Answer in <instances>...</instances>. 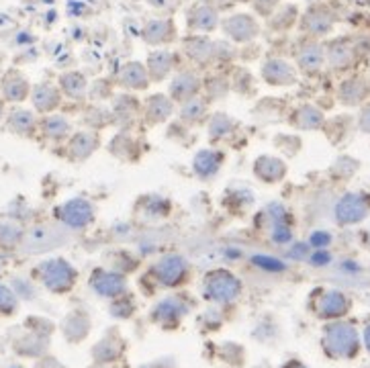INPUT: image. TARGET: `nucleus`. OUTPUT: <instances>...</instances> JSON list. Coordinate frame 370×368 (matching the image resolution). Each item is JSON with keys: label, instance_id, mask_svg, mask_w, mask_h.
<instances>
[{"label": "nucleus", "instance_id": "nucleus-1", "mask_svg": "<svg viewBox=\"0 0 370 368\" xmlns=\"http://www.w3.org/2000/svg\"><path fill=\"white\" fill-rule=\"evenodd\" d=\"M244 285L240 280V276H235L227 268H215L209 270L202 278L201 292L202 299L215 305H227L233 303L242 297Z\"/></svg>", "mask_w": 370, "mask_h": 368}, {"label": "nucleus", "instance_id": "nucleus-2", "mask_svg": "<svg viewBox=\"0 0 370 368\" xmlns=\"http://www.w3.org/2000/svg\"><path fill=\"white\" fill-rule=\"evenodd\" d=\"M37 280L53 295L70 292L78 282V270L66 258H49L35 268Z\"/></svg>", "mask_w": 370, "mask_h": 368}, {"label": "nucleus", "instance_id": "nucleus-3", "mask_svg": "<svg viewBox=\"0 0 370 368\" xmlns=\"http://www.w3.org/2000/svg\"><path fill=\"white\" fill-rule=\"evenodd\" d=\"M148 276L160 289H178L190 278V262L183 254H164L150 266Z\"/></svg>", "mask_w": 370, "mask_h": 368}, {"label": "nucleus", "instance_id": "nucleus-4", "mask_svg": "<svg viewBox=\"0 0 370 368\" xmlns=\"http://www.w3.org/2000/svg\"><path fill=\"white\" fill-rule=\"evenodd\" d=\"M68 242V230L60 223H37L23 233L21 250L27 254H46Z\"/></svg>", "mask_w": 370, "mask_h": 368}, {"label": "nucleus", "instance_id": "nucleus-5", "mask_svg": "<svg viewBox=\"0 0 370 368\" xmlns=\"http://www.w3.org/2000/svg\"><path fill=\"white\" fill-rule=\"evenodd\" d=\"M53 215H56V221L68 231H82L94 223L96 209L88 199L74 197V199L63 200L62 205H58Z\"/></svg>", "mask_w": 370, "mask_h": 368}, {"label": "nucleus", "instance_id": "nucleus-6", "mask_svg": "<svg viewBox=\"0 0 370 368\" xmlns=\"http://www.w3.org/2000/svg\"><path fill=\"white\" fill-rule=\"evenodd\" d=\"M221 31L232 44H252L260 37V23L250 13H232L230 16L221 19Z\"/></svg>", "mask_w": 370, "mask_h": 368}, {"label": "nucleus", "instance_id": "nucleus-7", "mask_svg": "<svg viewBox=\"0 0 370 368\" xmlns=\"http://www.w3.org/2000/svg\"><path fill=\"white\" fill-rule=\"evenodd\" d=\"M202 94V76L195 70H180L176 72L168 86V96L174 105H185L188 101Z\"/></svg>", "mask_w": 370, "mask_h": 368}, {"label": "nucleus", "instance_id": "nucleus-8", "mask_svg": "<svg viewBox=\"0 0 370 368\" xmlns=\"http://www.w3.org/2000/svg\"><path fill=\"white\" fill-rule=\"evenodd\" d=\"M186 313H188V305H186L185 297H180V295H170V297H164L162 301H158V303L152 307L150 317H152V322L158 323L160 327L174 329L178 323L185 320Z\"/></svg>", "mask_w": 370, "mask_h": 368}, {"label": "nucleus", "instance_id": "nucleus-9", "mask_svg": "<svg viewBox=\"0 0 370 368\" xmlns=\"http://www.w3.org/2000/svg\"><path fill=\"white\" fill-rule=\"evenodd\" d=\"M91 289L103 299H119L127 292V276L105 266L94 268L91 275Z\"/></svg>", "mask_w": 370, "mask_h": 368}, {"label": "nucleus", "instance_id": "nucleus-10", "mask_svg": "<svg viewBox=\"0 0 370 368\" xmlns=\"http://www.w3.org/2000/svg\"><path fill=\"white\" fill-rule=\"evenodd\" d=\"M215 51L217 41H213L209 35L190 33L183 39V53L199 68H209L211 63H215Z\"/></svg>", "mask_w": 370, "mask_h": 368}, {"label": "nucleus", "instance_id": "nucleus-11", "mask_svg": "<svg viewBox=\"0 0 370 368\" xmlns=\"http://www.w3.org/2000/svg\"><path fill=\"white\" fill-rule=\"evenodd\" d=\"M219 25H221L219 11L209 2H199L190 6L186 13V29L195 35H209L219 29Z\"/></svg>", "mask_w": 370, "mask_h": 368}, {"label": "nucleus", "instance_id": "nucleus-12", "mask_svg": "<svg viewBox=\"0 0 370 368\" xmlns=\"http://www.w3.org/2000/svg\"><path fill=\"white\" fill-rule=\"evenodd\" d=\"M176 111V105L174 101L170 98L166 92H155V94H150L143 105H141V119L145 121L148 127H158L162 123H166L172 119Z\"/></svg>", "mask_w": 370, "mask_h": 368}, {"label": "nucleus", "instance_id": "nucleus-13", "mask_svg": "<svg viewBox=\"0 0 370 368\" xmlns=\"http://www.w3.org/2000/svg\"><path fill=\"white\" fill-rule=\"evenodd\" d=\"M325 346L334 356H352L358 348V336H356L354 327L346 325V323H336L332 327H327L325 332Z\"/></svg>", "mask_w": 370, "mask_h": 368}, {"label": "nucleus", "instance_id": "nucleus-14", "mask_svg": "<svg viewBox=\"0 0 370 368\" xmlns=\"http://www.w3.org/2000/svg\"><path fill=\"white\" fill-rule=\"evenodd\" d=\"M141 39L152 47H166L178 39V27L172 19H150L141 27Z\"/></svg>", "mask_w": 370, "mask_h": 368}, {"label": "nucleus", "instance_id": "nucleus-15", "mask_svg": "<svg viewBox=\"0 0 370 368\" xmlns=\"http://www.w3.org/2000/svg\"><path fill=\"white\" fill-rule=\"evenodd\" d=\"M103 139L98 131H91V129H82L72 133L68 139V158L72 162H86L88 158H93L94 153L98 152Z\"/></svg>", "mask_w": 370, "mask_h": 368}, {"label": "nucleus", "instance_id": "nucleus-16", "mask_svg": "<svg viewBox=\"0 0 370 368\" xmlns=\"http://www.w3.org/2000/svg\"><path fill=\"white\" fill-rule=\"evenodd\" d=\"M117 84H119L123 91L129 92L148 91L150 84H152V80H150L145 63H141V61L138 60L125 61L123 66L119 68V72H117Z\"/></svg>", "mask_w": 370, "mask_h": 368}, {"label": "nucleus", "instance_id": "nucleus-17", "mask_svg": "<svg viewBox=\"0 0 370 368\" xmlns=\"http://www.w3.org/2000/svg\"><path fill=\"white\" fill-rule=\"evenodd\" d=\"M31 82L21 70H9L0 80V96L4 103H25L31 96Z\"/></svg>", "mask_w": 370, "mask_h": 368}, {"label": "nucleus", "instance_id": "nucleus-18", "mask_svg": "<svg viewBox=\"0 0 370 368\" xmlns=\"http://www.w3.org/2000/svg\"><path fill=\"white\" fill-rule=\"evenodd\" d=\"M113 125H119L123 131L133 127L141 117V101H138L133 94H121L113 98Z\"/></svg>", "mask_w": 370, "mask_h": 368}, {"label": "nucleus", "instance_id": "nucleus-19", "mask_svg": "<svg viewBox=\"0 0 370 368\" xmlns=\"http://www.w3.org/2000/svg\"><path fill=\"white\" fill-rule=\"evenodd\" d=\"M225 164V153L221 150H213V148H207L197 152V155L192 158V172L199 180H213L217 174L221 172Z\"/></svg>", "mask_w": 370, "mask_h": 368}, {"label": "nucleus", "instance_id": "nucleus-20", "mask_svg": "<svg viewBox=\"0 0 370 368\" xmlns=\"http://www.w3.org/2000/svg\"><path fill=\"white\" fill-rule=\"evenodd\" d=\"M260 76L266 84L270 86H291L297 82V72L294 68L282 58H268L262 63Z\"/></svg>", "mask_w": 370, "mask_h": 368}, {"label": "nucleus", "instance_id": "nucleus-21", "mask_svg": "<svg viewBox=\"0 0 370 368\" xmlns=\"http://www.w3.org/2000/svg\"><path fill=\"white\" fill-rule=\"evenodd\" d=\"M31 105L37 113L41 115H51L53 111H58L62 105L63 94L62 91L51 84V82H41V84H35L31 88Z\"/></svg>", "mask_w": 370, "mask_h": 368}, {"label": "nucleus", "instance_id": "nucleus-22", "mask_svg": "<svg viewBox=\"0 0 370 368\" xmlns=\"http://www.w3.org/2000/svg\"><path fill=\"white\" fill-rule=\"evenodd\" d=\"M145 68H148V74H150L152 82H155V84L164 82L176 70V53L170 49H155L148 56Z\"/></svg>", "mask_w": 370, "mask_h": 368}, {"label": "nucleus", "instance_id": "nucleus-23", "mask_svg": "<svg viewBox=\"0 0 370 368\" xmlns=\"http://www.w3.org/2000/svg\"><path fill=\"white\" fill-rule=\"evenodd\" d=\"M334 23H336V16L327 6H313L303 16L301 27L313 37H322V35H327L332 31Z\"/></svg>", "mask_w": 370, "mask_h": 368}, {"label": "nucleus", "instance_id": "nucleus-24", "mask_svg": "<svg viewBox=\"0 0 370 368\" xmlns=\"http://www.w3.org/2000/svg\"><path fill=\"white\" fill-rule=\"evenodd\" d=\"M6 129L19 138H33L39 131V119L29 108H13L6 117Z\"/></svg>", "mask_w": 370, "mask_h": 368}, {"label": "nucleus", "instance_id": "nucleus-25", "mask_svg": "<svg viewBox=\"0 0 370 368\" xmlns=\"http://www.w3.org/2000/svg\"><path fill=\"white\" fill-rule=\"evenodd\" d=\"M58 88L66 98H72L76 103H84L88 98V80L78 70H68L58 78Z\"/></svg>", "mask_w": 370, "mask_h": 368}, {"label": "nucleus", "instance_id": "nucleus-26", "mask_svg": "<svg viewBox=\"0 0 370 368\" xmlns=\"http://www.w3.org/2000/svg\"><path fill=\"white\" fill-rule=\"evenodd\" d=\"M254 176L266 184H277L287 176V166L274 155H260L254 162Z\"/></svg>", "mask_w": 370, "mask_h": 368}, {"label": "nucleus", "instance_id": "nucleus-27", "mask_svg": "<svg viewBox=\"0 0 370 368\" xmlns=\"http://www.w3.org/2000/svg\"><path fill=\"white\" fill-rule=\"evenodd\" d=\"M39 133L49 141H56V143H62L66 139H70L72 136V123L68 121L63 115H46L41 121H39Z\"/></svg>", "mask_w": 370, "mask_h": 368}, {"label": "nucleus", "instance_id": "nucleus-28", "mask_svg": "<svg viewBox=\"0 0 370 368\" xmlns=\"http://www.w3.org/2000/svg\"><path fill=\"white\" fill-rule=\"evenodd\" d=\"M209 103L202 96H197L178 108V119L185 127H201L209 121Z\"/></svg>", "mask_w": 370, "mask_h": 368}, {"label": "nucleus", "instance_id": "nucleus-29", "mask_svg": "<svg viewBox=\"0 0 370 368\" xmlns=\"http://www.w3.org/2000/svg\"><path fill=\"white\" fill-rule=\"evenodd\" d=\"M62 334L68 342L80 344L84 337L91 334V317L84 311H72L66 315L62 322Z\"/></svg>", "mask_w": 370, "mask_h": 368}, {"label": "nucleus", "instance_id": "nucleus-30", "mask_svg": "<svg viewBox=\"0 0 370 368\" xmlns=\"http://www.w3.org/2000/svg\"><path fill=\"white\" fill-rule=\"evenodd\" d=\"M369 213V203L360 195H348L339 200L336 215H338L339 223H356L360 219H364V215Z\"/></svg>", "mask_w": 370, "mask_h": 368}, {"label": "nucleus", "instance_id": "nucleus-31", "mask_svg": "<svg viewBox=\"0 0 370 368\" xmlns=\"http://www.w3.org/2000/svg\"><path fill=\"white\" fill-rule=\"evenodd\" d=\"M324 61L325 49L319 46V44L309 41L305 46L299 47V51H297V63H299V68H301L303 72H307V74L317 72V70L324 66Z\"/></svg>", "mask_w": 370, "mask_h": 368}, {"label": "nucleus", "instance_id": "nucleus-32", "mask_svg": "<svg viewBox=\"0 0 370 368\" xmlns=\"http://www.w3.org/2000/svg\"><path fill=\"white\" fill-rule=\"evenodd\" d=\"M108 150L115 158H119L123 162H135L139 158L138 139L131 138V133H127V131H119L115 138L111 139Z\"/></svg>", "mask_w": 370, "mask_h": 368}, {"label": "nucleus", "instance_id": "nucleus-33", "mask_svg": "<svg viewBox=\"0 0 370 368\" xmlns=\"http://www.w3.org/2000/svg\"><path fill=\"white\" fill-rule=\"evenodd\" d=\"M235 129H237V123L227 113H213L207 121V131H209L211 141L230 139L232 136H235Z\"/></svg>", "mask_w": 370, "mask_h": 368}, {"label": "nucleus", "instance_id": "nucleus-34", "mask_svg": "<svg viewBox=\"0 0 370 368\" xmlns=\"http://www.w3.org/2000/svg\"><path fill=\"white\" fill-rule=\"evenodd\" d=\"M123 352V344H121V339L119 337H113L108 336L105 339H101L96 346H94L93 350V356L96 362H113V360H117L119 356Z\"/></svg>", "mask_w": 370, "mask_h": 368}, {"label": "nucleus", "instance_id": "nucleus-35", "mask_svg": "<svg viewBox=\"0 0 370 368\" xmlns=\"http://www.w3.org/2000/svg\"><path fill=\"white\" fill-rule=\"evenodd\" d=\"M82 123L91 129V131H103V129H107L113 125V113H111V108L107 107H101V105H93V107H88V111L84 113V119Z\"/></svg>", "mask_w": 370, "mask_h": 368}, {"label": "nucleus", "instance_id": "nucleus-36", "mask_svg": "<svg viewBox=\"0 0 370 368\" xmlns=\"http://www.w3.org/2000/svg\"><path fill=\"white\" fill-rule=\"evenodd\" d=\"M352 58H354V49L350 44H346V41H336V44H332L329 49H327V53H325V60L329 61V66L332 68H348L350 63H352Z\"/></svg>", "mask_w": 370, "mask_h": 368}, {"label": "nucleus", "instance_id": "nucleus-37", "mask_svg": "<svg viewBox=\"0 0 370 368\" xmlns=\"http://www.w3.org/2000/svg\"><path fill=\"white\" fill-rule=\"evenodd\" d=\"M317 309H319L322 317H338L348 309V301H346V297L341 292L332 291L322 297Z\"/></svg>", "mask_w": 370, "mask_h": 368}, {"label": "nucleus", "instance_id": "nucleus-38", "mask_svg": "<svg viewBox=\"0 0 370 368\" xmlns=\"http://www.w3.org/2000/svg\"><path fill=\"white\" fill-rule=\"evenodd\" d=\"M202 98L211 105L213 101H219V98H225L230 94V82L223 76H213L202 80Z\"/></svg>", "mask_w": 370, "mask_h": 368}, {"label": "nucleus", "instance_id": "nucleus-39", "mask_svg": "<svg viewBox=\"0 0 370 368\" xmlns=\"http://www.w3.org/2000/svg\"><path fill=\"white\" fill-rule=\"evenodd\" d=\"M366 94V82L360 78H350L341 84L339 88V96L346 105H358Z\"/></svg>", "mask_w": 370, "mask_h": 368}, {"label": "nucleus", "instance_id": "nucleus-40", "mask_svg": "<svg viewBox=\"0 0 370 368\" xmlns=\"http://www.w3.org/2000/svg\"><path fill=\"white\" fill-rule=\"evenodd\" d=\"M47 350V339L41 334H29L16 344V352L23 356H41Z\"/></svg>", "mask_w": 370, "mask_h": 368}, {"label": "nucleus", "instance_id": "nucleus-41", "mask_svg": "<svg viewBox=\"0 0 370 368\" xmlns=\"http://www.w3.org/2000/svg\"><path fill=\"white\" fill-rule=\"evenodd\" d=\"M293 123L301 129H315L322 125V113L311 105L297 108V113L293 115Z\"/></svg>", "mask_w": 370, "mask_h": 368}, {"label": "nucleus", "instance_id": "nucleus-42", "mask_svg": "<svg viewBox=\"0 0 370 368\" xmlns=\"http://www.w3.org/2000/svg\"><path fill=\"white\" fill-rule=\"evenodd\" d=\"M19 311V297L16 292L0 282V315L2 317H13Z\"/></svg>", "mask_w": 370, "mask_h": 368}, {"label": "nucleus", "instance_id": "nucleus-43", "mask_svg": "<svg viewBox=\"0 0 370 368\" xmlns=\"http://www.w3.org/2000/svg\"><path fill=\"white\" fill-rule=\"evenodd\" d=\"M133 301L123 295V297H119V299H113V303H111V313L115 315V317H129L131 313H133Z\"/></svg>", "mask_w": 370, "mask_h": 368}, {"label": "nucleus", "instance_id": "nucleus-44", "mask_svg": "<svg viewBox=\"0 0 370 368\" xmlns=\"http://www.w3.org/2000/svg\"><path fill=\"white\" fill-rule=\"evenodd\" d=\"M278 2L280 0H252V4H254V11L258 13V15L262 16H270L274 13V9L278 6Z\"/></svg>", "mask_w": 370, "mask_h": 368}, {"label": "nucleus", "instance_id": "nucleus-45", "mask_svg": "<svg viewBox=\"0 0 370 368\" xmlns=\"http://www.w3.org/2000/svg\"><path fill=\"white\" fill-rule=\"evenodd\" d=\"M272 240H274L277 244H287V242L291 240V231L287 230L284 225H277L274 231H272Z\"/></svg>", "mask_w": 370, "mask_h": 368}, {"label": "nucleus", "instance_id": "nucleus-46", "mask_svg": "<svg viewBox=\"0 0 370 368\" xmlns=\"http://www.w3.org/2000/svg\"><path fill=\"white\" fill-rule=\"evenodd\" d=\"M360 125H362V129H364V131H370V107L364 108L362 119H360Z\"/></svg>", "mask_w": 370, "mask_h": 368}, {"label": "nucleus", "instance_id": "nucleus-47", "mask_svg": "<svg viewBox=\"0 0 370 368\" xmlns=\"http://www.w3.org/2000/svg\"><path fill=\"white\" fill-rule=\"evenodd\" d=\"M4 113H6V103H4L2 96H0V121L4 119Z\"/></svg>", "mask_w": 370, "mask_h": 368}, {"label": "nucleus", "instance_id": "nucleus-48", "mask_svg": "<svg viewBox=\"0 0 370 368\" xmlns=\"http://www.w3.org/2000/svg\"><path fill=\"white\" fill-rule=\"evenodd\" d=\"M364 344H366V348L370 350V325L364 329Z\"/></svg>", "mask_w": 370, "mask_h": 368}, {"label": "nucleus", "instance_id": "nucleus-49", "mask_svg": "<svg viewBox=\"0 0 370 368\" xmlns=\"http://www.w3.org/2000/svg\"><path fill=\"white\" fill-rule=\"evenodd\" d=\"M284 368H305V367H303L301 362H289Z\"/></svg>", "mask_w": 370, "mask_h": 368}, {"label": "nucleus", "instance_id": "nucleus-50", "mask_svg": "<svg viewBox=\"0 0 370 368\" xmlns=\"http://www.w3.org/2000/svg\"><path fill=\"white\" fill-rule=\"evenodd\" d=\"M232 2H246V0H232Z\"/></svg>", "mask_w": 370, "mask_h": 368}, {"label": "nucleus", "instance_id": "nucleus-51", "mask_svg": "<svg viewBox=\"0 0 370 368\" xmlns=\"http://www.w3.org/2000/svg\"><path fill=\"white\" fill-rule=\"evenodd\" d=\"M309 2H317V0H309Z\"/></svg>", "mask_w": 370, "mask_h": 368}]
</instances>
